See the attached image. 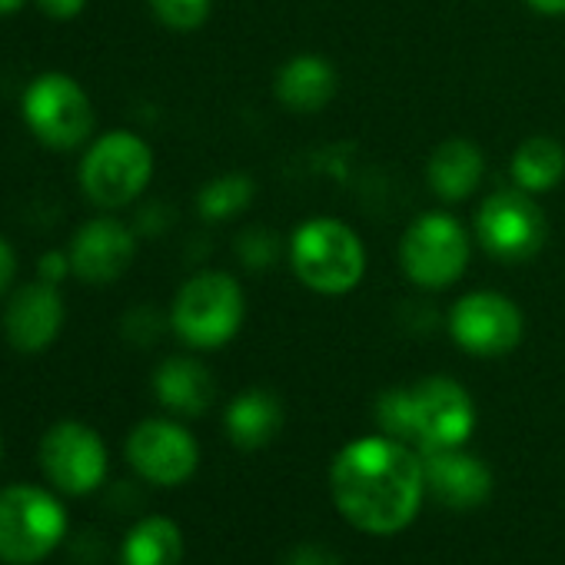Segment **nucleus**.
<instances>
[{
  "label": "nucleus",
  "mask_w": 565,
  "mask_h": 565,
  "mask_svg": "<svg viewBox=\"0 0 565 565\" xmlns=\"http://www.w3.org/2000/svg\"><path fill=\"white\" fill-rule=\"evenodd\" d=\"M246 317V300L236 276L230 273H196L177 290L170 327L193 350H220L230 343Z\"/></svg>",
  "instance_id": "3"
},
{
  "label": "nucleus",
  "mask_w": 565,
  "mask_h": 565,
  "mask_svg": "<svg viewBox=\"0 0 565 565\" xmlns=\"http://www.w3.org/2000/svg\"><path fill=\"white\" fill-rule=\"evenodd\" d=\"M330 489L343 519L360 532H403L416 519L426 495L423 456L393 436L353 439L333 459Z\"/></svg>",
  "instance_id": "1"
},
{
  "label": "nucleus",
  "mask_w": 565,
  "mask_h": 565,
  "mask_svg": "<svg viewBox=\"0 0 565 565\" xmlns=\"http://www.w3.org/2000/svg\"><path fill=\"white\" fill-rule=\"evenodd\" d=\"M14 279H18V253L4 236H0V300L14 290Z\"/></svg>",
  "instance_id": "30"
},
{
  "label": "nucleus",
  "mask_w": 565,
  "mask_h": 565,
  "mask_svg": "<svg viewBox=\"0 0 565 565\" xmlns=\"http://www.w3.org/2000/svg\"><path fill=\"white\" fill-rule=\"evenodd\" d=\"M290 263L303 287L323 297H343L356 290L366 273V249L356 230L333 216L307 220L290 239Z\"/></svg>",
  "instance_id": "2"
},
{
  "label": "nucleus",
  "mask_w": 565,
  "mask_h": 565,
  "mask_svg": "<svg viewBox=\"0 0 565 565\" xmlns=\"http://www.w3.org/2000/svg\"><path fill=\"white\" fill-rule=\"evenodd\" d=\"M64 320H67V303L61 297V287H54V282L31 279L8 294L4 337L11 350L24 356H38L51 350L64 330Z\"/></svg>",
  "instance_id": "13"
},
{
  "label": "nucleus",
  "mask_w": 565,
  "mask_h": 565,
  "mask_svg": "<svg viewBox=\"0 0 565 565\" xmlns=\"http://www.w3.org/2000/svg\"><path fill=\"white\" fill-rule=\"evenodd\" d=\"M482 177H486V157L466 137H452V140L439 143L426 163V180H429L433 193L446 203L472 196V190L482 183Z\"/></svg>",
  "instance_id": "18"
},
{
  "label": "nucleus",
  "mask_w": 565,
  "mask_h": 565,
  "mask_svg": "<svg viewBox=\"0 0 565 565\" xmlns=\"http://www.w3.org/2000/svg\"><path fill=\"white\" fill-rule=\"evenodd\" d=\"M153 393L177 416H203L216 399L213 373L193 356H170L153 373Z\"/></svg>",
  "instance_id": "16"
},
{
  "label": "nucleus",
  "mask_w": 565,
  "mask_h": 565,
  "mask_svg": "<svg viewBox=\"0 0 565 565\" xmlns=\"http://www.w3.org/2000/svg\"><path fill=\"white\" fill-rule=\"evenodd\" d=\"M34 4H38V11L47 14L51 21H74V18L84 14L87 0H34Z\"/></svg>",
  "instance_id": "29"
},
{
  "label": "nucleus",
  "mask_w": 565,
  "mask_h": 565,
  "mask_svg": "<svg viewBox=\"0 0 565 565\" xmlns=\"http://www.w3.org/2000/svg\"><path fill=\"white\" fill-rule=\"evenodd\" d=\"M21 110H24L28 130L44 147L61 150V153L90 143L94 127H97L90 94L81 87L77 77H71L64 71L38 74L24 90Z\"/></svg>",
  "instance_id": "5"
},
{
  "label": "nucleus",
  "mask_w": 565,
  "mask_h": 565,
  "mask_svg": "<svg viewBox=\"0 0 565 565\" xmlns=\"http://www.w3.org/2000/svg\"><path fill=\"white\" fill-rule=\"evenodd\" d=\"M71 273H74V266H71V253L67 249H47V253H41V259H38V279L61 287V282Z\"/></svg>",
  "instance_id": "27"
},
{
  "label": "nucleus",
  "mask_w": 565,
  "mask_h": 565,
  "mask_svg": "<svg viewBox=\"0 0 565 565\" xmlns=\"http://www.w3.org/2000/svg\"><path fill=\"white\" fill-rule=\"evenodd\" d=\"M545 213L525 190H495L476 210V236L495 259L519 263L542 249Z\"/></svg>",
  "instance_id": "8"
},
{
  "label": "nucleus",
  "mask_w": 565,
  "mask_h": 565,
  "mask_svg": "<svg viewBox=\"0 0 565 565\" xmlns=\"http://www.w3.org/2000/svg\"><path fill=\"white\" fill-rule=\"evenodd\" d=\"M282 426V406L266 390L239 393L226 409V436L236 449H263Z\"/></svg>",
  "instance_id": "19"
},
{
  "label": "nucleus",
  "mask_w": 565,
  "mask_h": 565,
  "mask_svg": "<svg viewBox=\"0 0 565 565\" xmlns=\"http://www.w3.org/2000/svg\"><path fill=\"white\" fill-rule=\"evenodd\" d=\"M449 333L469 356H505L522 340V313L502 294H466L449 310Z\"/></svg>",
  "instance_id": "11"
},
{
  "label": "nucleus",
  "mask_w": 565,
  "mask_h": 565,
  "mask_svg": "<svg viewBox=\"0 0 565 565\" xmlns=\"http://www.w3.org/2000/svg\"><path fill=\"white\" fill-rule=\"evenodd\" d=\"M426 489L449 509H476L492 492V472L482 459L459 449L423 452Z\"/></svg>",
  "instance_id": "15"
},
{
  "label": "nucleus",
  "mask_w": 565,
  "mask_h": 565,
  "mask_svg": "<svg viewBox=\"0 0 565 565\" xmlns=\"http://www.w3.org/2000/svg\"><path fill=\"white\" fill-rule=\"evenodd\" d=\"M127 459L143 479L157 486H180L196 472L200 449L180 423L143 419L127 436Z\"/></svg>",
  "instance_id": "12"
},
{
  "label": "nucleus",
  "mask_w": 565,
  "mask_h": 565,
  "mask_svg": "<svg viewBox=\"0 0 565 565\" xmlns=\"http://www.w3.org/2000/svg\"><path fill=\"white\" fill-rule=\"evenodd\" d=\"M67 253L77 279L90 282V287H104V282H114L130 269L137 256V233L117 216H94L74 233Z\"/></svg>",
  "instance_id": "14"
},
{
  "label": "nucleus",
  "mask_w": 565,
  "mask_h": 565,
  "mask_svg": "<svg viewBox=\"0 0 565 565\" xmlns=\"http://www.w3.org/2000/svg\"><path fill=\"white\" fill-rule=\"evenodd\" d=\"M183 558V532L167 515H150L137 522L120 548L124 565H180Z\"/></svg>",
  "instance_id": "20"
},
{
  "label": "nucleus",
  "mask_w": 565,
  "mask_h": 565,
  "mask_svg": "<svg viewBox=\"0 0 565 565\" xmlns=\"http://www.w3.org/2000/svg\"><path fill=\"white\" fill-rule=\"evenodd\" d=\"M376 423L383 426V436L413 439V409H409V390H386L376 399Z\"/></svg>",
  "instance_id": "24"
},
{
  "label": "nucleus",
  "mask_w": 565,
  "mask_h": 565,
  "mask_svg": "<svg viewBox=\"0 0 565 565\" xmlns=\"http://www.w3.org/2000/svg\"><path fill=\"white\" fill-rule=\"evenodd\" d=\"M287 565H343L327 545H297L287 555Z\"/></svg>",
  "instance_id": "28"
},
{
  "label": "nucleus",
  "mask_w": 565,
  "mask_h": 565,
  "mask_svg": "<svg viewBox=\"0 0 565 565\" xmlns=\"http://www.w3.org/2000/svg\"><path fill=\"white\" fill-rule=\"evenodd\" d=\"M256 196V183L246 173H223L210 183L200 186L196 193V210L203 220L210 223H223L233 220L236 213H243Z\"/></svg>",
  "instance_id": "22"
},
{
  "label": "nucleus",
  "mask_w": 565,
  "mask_h": 565,
  "mask_svg": "<svg viewBox=\"0 0 565 565\" xmlns=\"http://www.w3.org/2000/svg\"><path fill=\"white\" fill-rule=\"evenodd\" d=\"M153 18L177 34H190L196 28L206 24L210 11H213V0H147Z\"/></svg>",
  "instance_id": "23"
},
{
  "label": "nucleus",
  "mask_w": 565,
  "mask_h": 565,
  "mask_svg": "<svg viewBox=\"0 0 565 565\" xmlns=\"http://www.w3.org/2000/svg\"><path fill=\"white\" fill-rule=\"evenodd\" d=\"M24 4H28V0H0V18H11V14H18Z\"/></svg>",
  "instance_id": "32"
},
{
  "label": "nucleus",
  "mask_w": 565,
  "mask_h": 565,
  "mask_svg": "<svg viewBox=\"0 0 565 565\" xmlns=\"http://www.w3.org/2000/svg\"><path fill=\"white\" fill-rule=\"evenodd\" d=\"M67 535V509L41 486H8L0 492V562L34 565Z\"/></svg>",
  "instance_id": "6"
},
{
  "label": "nucleus",
  "mask_w": 565,
  "mask_h": 565,
  "mask_svg": "<svg viewBox=\"0 0 565 565\" xmlns=\"http://www.w3.org/2000/svg\"><path fill=\"white\" fill-rule=\"evenodd\" d=\"M337 94V71L320 54H300L287 61L276 74V97L287 110L317 114Z\"/></svg>",
  "instance_id": "17"
},
{
  "label": "nucleus",
  "mask_w": 565,
  "mask_h": 565,
  "mask_svg": "<svg viewBox=\"0 0 565 565\" xmlns=\"http://www.w3.org/2000/svg\"><path fill=\"white\" fill-rule=\"evenodd\" d=\"M565 177V147L552 137H529L512 153V180L525 193H548Z\"/></svg>",
  "instance_id": "21"
},
{
  "label": "nucleus",
  "mask_w": 565,
  "mask_h": 565,
  "mask_svg": "<svg viewBox=\"0 0 565 565\" xmlns=\"http://www.w3.org/2000/svg\"><path fill=\"white\" fill-rule=\"evenodd\" d=\"M41 466L64 495H90L107 479V446L87 423L61 419L41 439Z\"/></svg>",
  "instance_id": "10"
},
{
  "label": "nucleus",
  "mask_w": 565,
  "mask_h": 565,
  "mask_svg": "<svg viewBox=\"0 0 565 565\" xmlns=\"http://www.w3.org/2000/svg\"><path fill=\"white\" fill-rule=\"evenodd\" d=\"M525 4L545 18H562L565 14V0H525Z\"/></svg>",
  "instance_id": "31"
},
{
  "label": "nucleus",
  "mask_w": 565,
  "mask_h": 565,
  "mask_svg": "<svg viewBox=\"0 0 565 565\" xmlns=\"http://www.w3.org/2000/svg\"><path fill=\"white\" fill-rule=\"evenodd\" d=\"M124 337L130 340V343H137V347H147V343H153L157 337H160V330H163V320H160V313L157 310H147V307H140V310H130L127 317H124Z\"/></svg>",
  "instance_id": "26"
},
{
  "label": "nucleus",
  "mask_w": 565,
  "mask_h": 565,
  "mask_svg": "<svg viewBox=\"0 0 565 565\" xmlns=\"http://www.w3.org/2000/svg\"><path fill=\"white\" fill-rule=\"evenodd\" d=\"M413 409V439L419 452L459 449L476 429L472 396L449 376H429L409 386Z\"/></svg>",
  "instance_id": "9"
},
{
  "label": "nucleus",
  "mask_w": 565,
  "mask_h": 565,
  "mask_svg": "<svg viewBox=\"0 0 565 565\" xmlns=\"http://www.w3.org/2000/svg\"><path fill=\"white\" fill-rule=\"evenodd\" d=\"M81 190L100 210L130 206L153 180V150L134 130H107L81 160Z\"/></svg>",
  "instance_id": "4"
},
{
  "label": "nucleus",
  "mask_w": 565,
  "mask_h": 565,
  "mask_svg": "<svg viewBox=\"0 0 565 565\" xmlns=\"http://www.w3.org/2000/svg\"><path fill=\"white\" fill-rule=\"evenodd\" d=\"M276 236L269 230H259V226H249L236 236V256L249 266V269H263L276 259Z\"/></svg>",
  "instance_id": "25"
},
{
  "label": "nucleus",
  "mask_w": 565,
  "mask_h": 565,
  "mask_svg": "<svg viewBox=\"0 0 565 565\" xmlns=\"http://www.w3.org/2000/svg\"><path fill=\"white\" fill-rule=\"evenodd\" d=\"M0 459H4V439H0Z\"/></svg>",
  "instance_id": "33"
},
{
  "label": "nucleus",
  "mask_w": 565,
  "mask_h": 565,
  "mask_svg": "<svg viewBox=\"0 0 565 565\" xmlns=\"http://www.w3.org/2000/svg\"><path fill=\"white\" fill-rule=\"evenodd\" d=\"M399 263L416 287L446 290L469 266V236L456 216L423 213L399 239Z\"/></svg>",
  "instance_id": "7"
}]
</instances>
